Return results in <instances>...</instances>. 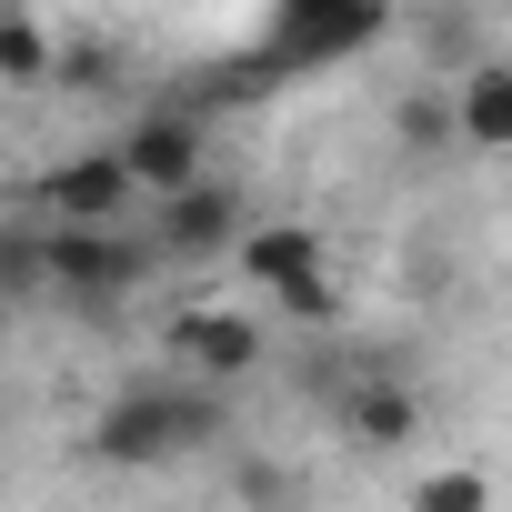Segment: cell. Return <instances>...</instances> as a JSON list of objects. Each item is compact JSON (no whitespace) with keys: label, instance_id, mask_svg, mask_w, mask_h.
Here are the masks:
<instances>
[{"label":"cell","instance_id":"4","mask_svg":"<svg viewBox=\"0 0 512 512\" xmlns=\"http://www.w3.org/2000/svg\"><path fill=\"white\" fill-rule=\"evenodd\" d=\"M121 161H131L141 201H171V191L211 181V111H191V101L131 111V121H121Z\"/></svg>","mask_w":512,"mask_h":512},{"label":"cell","instance_id":"9","mask_svg":"<svg viewBox=\"0 0 512 512\" xmlns=\"http://www.w3.org/2000/svg\"><path fill=\"white\" fill-rule=\"evenodd\" d=\"M452 121H462V151L512 161V61H472L452 81Z\"/></svg>","mask_w":512,"mask_h":512},{"label":"cell","instance_id":"6","mask_svg":"<svg viewBox=\"0 0 512 512\" xmlns=\"http://www.w3.org/2000/svg\"><path fill=\"white\" fill-rule=\"evenodd\" d=\"M131 201H141V181H131L121 141L71 151V161L41 171V221H131Z\"/></svg>","mask_w":512,"mask_h":512},{"label":"cell","instance_id":"2","mask_svg":"<svg viewBox=\"0 0 512 512\" xmlns=\"http://www.w3.org/2000/svg\"><path fill=\"white\" fill-rule=\"evenodd\" d=\"M382 31H392V0H272V21H262V41H251V61H262L272 81H312V71L362 61Z\"/></svg>","mask_w":512,"mask_h":512},{"label":"cell","instance_id":"3","mask_svg":"<svg viewBox=\"0 0 512 512\" xmlns=\"http://www.w3.org/2000/svg\"><path fill=\"white\" fill-rule=\"evenodd\" d=\"M141 272H151V231H131V221H41V292L101 312Z\"/></svg>","mask_w":512,"mask_h":512},{"label":"cell","instance_id":"5","mask_svg":"<svg viewBox=\"0 0 512 512\" xmlns=\"http://www.w3.org/2000/svg\"><path fill=\"white\" fill-rule=\"evenodd\" d=\"M262 352H272V332L251 322V312H231V302H191V312H171V372H191V382H251L262 372Z\"/></svg>","mask_w":512,"mask_h":512},{"label":"cell","instance_id":"8","mask_svg":"<svg viewBox=\"0 0 512 512\" xmlns=\"http://www.w3.org/2000/svg\"><path fill=\"white\" fill-rule=\"evenodd\" d=\"M151 251L161 262H211V251H231L241 241V191H221V181H191V191H171V201H151Z\"/></svg>","mask_w":512,"mask_h":512},{"label":"cell","instance_id":"12","mask_svg":"<svg viewBox=\"0 0 512 512\" xmlns=\"http://www.w3.org/2000/svg\"><path fill=\"white\" fill-rule=\"evenodd\" d=\"M392 141H402V151H422V161H432V151H452V141H462V121H452V81L402 91V101H392Z\"/></svg>","mask_w":512,"mask_h":512},{"label":"cell","instance_id":"13","mask_svg":"<svg viewBox=\"0 0 512 512\" xmlns=\"http://www.w3.org/2000/svg\"><path fill=\"white\" fill-rule=\"evenodd\" d=\"M231 502H241V512H302L312 482H302L292 462H272V452H241V462H231Z\"/></svg>","mask_w":512,"mask_h":512},{"label":"cell","instance_id":"7","mask_svg":"<svg viewBox=\"0 0 512 512\" xmlns=\"http://www.w3.org/2000/svg\"><path fill=\"white\" fill-rule=\"evenodd\" d=\"M332 422H342V442H362V452H412L422 442V392L402 382V372H352V382H332Z\"/></svg>","mask_w":512,"mask_h":512},{"label":"cell","instance_id":"11","mask_svg":"<svg viewBox=\"0 0 512 512\" xmlns=\"http://www.w3.org/2000/svg\"><path fill=\"white\" fill-rule=\"evenodd\" d=\"M51 71H61V41L21 0H0V91H51Z\"/></svg>","mask_w":512,"mask_h":512},{"label":"cell","instance_id":"15","mask_svg":"<svg viewBox=\"0 0 512 512\" xmlns=\"http://www.w3.org/2000/svg\"><path fill=\"white\" fill-rule=\"evenodd\" d=\"M101 81H111V51H101V41H71L61 71H51V91H101Z\"/></svg>","mask_w":512,"mask_h":512},{"label":"cell","instance_id":"10","mask_svg":"<svg viewBox=\"0 0 512 512\" xmlns=\"http://www.w3.org/2000/svg\"><path fill=\"white\" fill-rule=\"evenodd\" d=\"M231 251H241V272L262 282L272 302H282L292 282H312V272H322V231H312V221H251Z\"/></svg>","mask_w":512,"mask_h":512},{"label":"cell","instance_id":"14","mask_svg":"<svg viewBox=\"0 0 512 512\" xmlns=\"http://www.w3.org/2000/svg\"><path fill=\"white\" fill-rule=\"evenodd\" d=\"M412 512H492V482H482L472 462H432V472L412 482Z\"/></svg>","mask_w":512,"mask_h":512},{"label":"cell","instance_id":"1","mask_svg":"<svg viewBox=\"0 0 512 512\" xmlns=\"http://www.w3.org/2000/svg\"><path fill=\"white\" fill-rule=\"evenodd\" d=\"M221 422H231L221 382H191V372L121 382L101 402V422H91V462H111V472H171V462H201L221 442Z\"/></svg>","mask_w":512,"mask_h":512}]
</instances>
